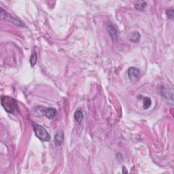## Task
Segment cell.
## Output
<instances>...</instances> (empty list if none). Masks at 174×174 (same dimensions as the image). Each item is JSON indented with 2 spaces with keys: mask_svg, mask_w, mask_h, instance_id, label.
<instances>
[{
  "mask_svg": "<svg viewBox=\"0 0 174 174\" xmlns=\"http://www.w3.org/2000/svg\"><path fill=\"white\" fill-rule=\"evenodd\" d=\"M1 106L3 107L5 111L8 113L14 114L17 111V102L14 98L3 95L1 97Z\"/></svg>",
  "mask_w": 174,
  "mask_h": 174,
  "instance_id": "1",
  "label": "cell"
},
{
  "mask_svg": "<svg viewBox=\"0 0 174 174\" xmlns=\"http://www.w3.org/2000/svg\"><path fill=\"white\" fill-rule=\"evenodd\" d=\"M33 130L36 137L43 141H48L50 139V135L46 128L41 125L33 123Z\"/></svg>",
  "mask_w": 174,
  "mask_h": 174,
  "instance_id": "2",
  "label": "cell"
},
{
  "mask_svg": "<svg viewBox=\"0 0 174 174\" xmlns=\"http://www.w3.org/2000/svg\"><path fill=\"white\" fill-rule=\"evenodd\" d=\"M0 14H1V19L5 21H8L10 23H13L14 25H16V26L19 27H25V25L23 22L14 18L12 15H10V14L8 13L6 11L3 10L2 8L0 9Z\"/></svg>",
  "mask_w": 174,
  "mask_h": 174,
  "instance_id": "3",
  "label": "cell"
},
{
  "mask_svg": "<svg viewBox=\"0 0 174 174\" xmlns=\"http://www.w3.org/2000/svg\"><path fill=\"white\" fill-rule=\"evenodd\" d=\"M38 108H39L38 110L40 111V113L43 114L48 119L54 118L57 114V110L53 108H43V107H41V109H39V107H38Z\"/></svg>",
  "mask_w": 174,
  "mask_h": 174,
  "instance_id": "4",
  "label": "cell"
},
{
  "mask_svg": "<svg viewBox=\"0 0 174 174\" xmlns=\"http://www.w3.org/2000/svg\"><path fill=\"white\" fill-rule=\"evenodd\" d=\"M128 76L130 80L137 81L141 76V71L138 68L132 67L128 70Z\"/></svg>",
  "mask_w": 174,
  "mask_h": 174,
  "instance_id": "5",
  "label": "cell"
},
{
  "mask_svg": "<svg viewBox=\"0 0 174 174\" xmlns=\"http://www.w3.org/2000/svg\"><path fill=\"white\" fill-rule=\"evenodd\" d=\"M64 139V133L62 130H58L54 135V143L57 146H59L62 144Z\"/></svg>",
  "mask_w": 174,
  "mask_h": 174,
  "instance_id": "6",
  "label": "cell"
},
{
  "mask_svg": "<svg viewBox=\"0 0 174 174\" xmlns=\"http://www.w3.org/2000/svg\"><path fill=\"white\" fill-rule=\"evenodd\" d=\"M108 30L109 35L111 37L113 41H117L118 39V33L116 29L115 28V27L113 26L112 25H110L108 27Z\"/></svg>",
  "mask_w": 174,
  "mask_h": 174,
  "instance_id": "7",
  "label": "cell"
},
{
  "mask_svg": "<svg viewBox=\"0 0 174 174\" xmlns=\"http://www.w3.org/2000/svg\"><path fill=\"white\" fill-rule=\"evenodd\" d=\"M83 118H84V114H83L82 111L81 110H76L74 114V119L76 120V122L80 124L82 122Z\"/></svg>",
  "mask_w": 174,
  "mask_h": 174,
  "instance_id": "8",
  "label": "cell"
},
{
  "mask_svg": "<svg viewBox=\"0 0 174 174\" xmlns=\"http://www.w3.org/2000/svg\"><path fill=\"white\" fill-rule=\"evenodd\" d=\"M140 39V34L137 31H134L130 35L129 40L132 42H138Z\"/></svg>",
  "mask_w": 174,
  "mask_h": 174,
  "instance_id": "9",
  "label": "cell"
},
{
  "mask_svg": "<svg viewBox=\"0 0 174 174\" xmlns=\"http://www.w3.org/2000/svg\"><path fill=\"white\" fill-rule=\"evenodd\" d=\"M169 92H173V90L170 89L169 88L167 87H163L162 88V95L166 97L167 99H171L173 100V97L169 95Z\"/></svg>",
  "mask_w": 174,
  "mask_h": 174,
  "instance_id": "10",
  "label": "cell"
},
{
  "mask_svg": "<svg viewBox=\"0 0 174 174\" xmlns=\"http://www.w3.org/2000/svg\"><path fill=\"white\" fill-rule=\"evenodd\" d=\"M147 3L144 1H138L135 3V8L137 10H144L146 7Z\"/></svg>",
  "mask_w": 174,
  "mask_h": 174,
  "instance_id": "11",
  "label": "cell"
},
{
  "mask_svg": "<svg viewBox=\"0 0 174 174\" xmlns=\"http://www.w3.org/2000/svg\"><path fill=\"white\" fill-rule=\"evenodd\" d=\"M143 100H144V103H143V108H144V109H145V110H147V109H148L150 107V106H151V103H152V101H151V99H150L149 97H144L143 98Z\"/></svg>",
  "mask_w": 174,
  "mask_h": 174,
  "instance_id": "12",
  "label": "cell"
},
{
  "mask_svg": "<svg viewBox=\"0 0 174 174\" xmlns=\"http://www.w3.org/2000/svg\"><path fill=\"white\" fill-rule=\"evenodd\" d=\"M37 54L35 52H34L33 53L31 54V57H30V63H31V67L35 66V65L36 64V63H37Z\"/></svg>",
  "mask_w": 174,
  "mask_h": 174,
  "instance_id": "13",
  "label": "cell"
},
{
  "mask_svg": "<svg viewBox=\"0 0 174 174\" xmlns=\"http://www.w3.org/2000/svg\"><path fill=\"white\" fill-rule=\"evenodd\" d=\"M174 10L173 7H171V8H169V9H167L166 11V14L167 16V18L171 20V21H173V18H174Z\"/></svg>",
  "mask_w": 174,
  "mask_h": 174,
  "instance_id": "14",
  "label": "cell"
},
{
  "mask_svg": "<svg viewBox=\"0 0 174 174\" xmlns=\"http://www.w3.org/2000/svg\"><path fill=\"white\" fill-rule=\"evenodd\" d=\"M124 172L127 173V171H126V168H124V167H123V173H124Z\"/></svg>",
  "mask_w": 174,
  "mask_h": 174,
  "instance_id": "15",
  "label": "cell"
}]
</instances>
